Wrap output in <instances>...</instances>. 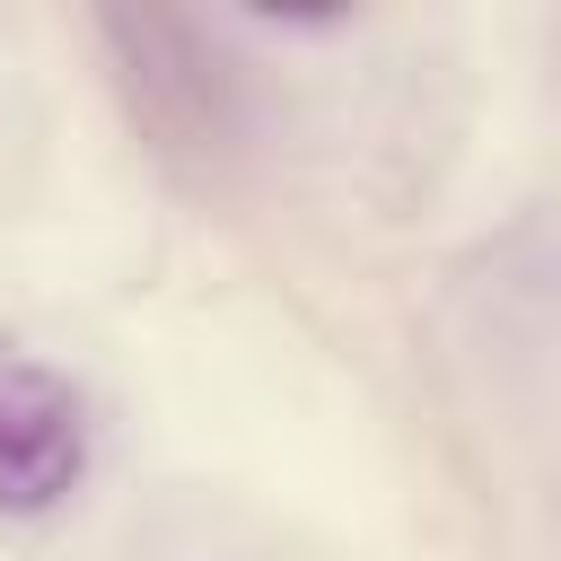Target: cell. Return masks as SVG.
Masks as SVG:
<instances>
[{
  "instance_id": "obj_1",
  "label": "cell",
  "mask_w": 561,
  "mask_h": 561,
  "mask_svg": "<svg viewBox=\"0 0 561 561\" xmlns=\"http://www.w3.org/2000/svg\"><path fill=\"white\" fill-rule=\"evenodd\" d=\"M96 473V403L70 368L0 351V526L61 517Z\"/></svg>"
}]
</instances>
